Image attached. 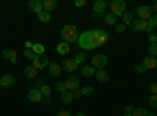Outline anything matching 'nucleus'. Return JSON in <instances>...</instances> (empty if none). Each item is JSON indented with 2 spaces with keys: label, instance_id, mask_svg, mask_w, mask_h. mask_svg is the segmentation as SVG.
I'll return each instance as SVG.
<instances>
[{
  "label": "nucleus",
  "instance_id": "obj_1",
  "mask_svg": "<svg viewBox=\"0 0 157 116\" xmlns=\"http://www.w3.org/2000/svg\"><path fill=\"white\" fill-rule=\"evenodd\" d=\"M109 43V33L102 28H94L83 32L82 35H78V47L82 50H93L96 47H101L104 44Z\"/></svg>",
  "mask_w": 157,
  "mask_h": 116
},
{
  "label": "nucleus",
  "instance_id": "obj_2",
  "mask_svg": "<svg viewBox=\"0 0 157 116\" xmlns=\"http://www.w3.org/2000/svg\"><path fill=\"white\" fill-rule=\"evenodd\" d=\"M60 33H61L63 41L68 43L69 46L78 41V32H77V27H75V25H64Z\"/></svg>",
  "mask_w": 157,
  "mask_h": 116
},
{
  "label": "nucleus",
  "instance_id": "obj_3",
  "mask_svg": "<svg viewBox=\"0 0 157 116\" xmlns=\"http://www.w3.org/2000/svg\"><path fill=\"white\" fill-rule=\"evenodd\" d=\"M112 8V14H115L116 17H120L124 14V9H126V2L124 0H112L109 3Z\"/></svg>",
  "mask_w": 157,
  "mask_h": 116
},
{
  "label": "nucleus",
  "instance_id": "obj_4",
  "mask_svg": "<svg viewBox=\"0 0 157 116\" xmlns=\"http://www.w3.org/2000/svg\"><path fill=\"white\" fill-rule=\"evenodd\" d=\"M91 66H93L96 71H102L107 66V57L104 54H96L93 57V60H91Z\"/></svg>",
  "mask_w": 157,
  "mask_h": 116
},
{
  "label": "nucleus",
  "instance_id": "obj_5",
  "mask_svg": "<svg viewBox=\"0 0 157 116\" xmlns=\"http://www.w3.org/2000/svg\"><path fill=\"white\" fill-rule=\"evenodd\" d=\"M49 58L46 57V55H36V58L33 60V64L32 66L36 69V71H39V69H44L46 66H49Z\"/></svg>",
  "mask_w": 157,
  "mask_h": 116
},
{
  "label": "nucleus",
  "instance_id": "obj_6",
  "mask_svg": "<svg viewBox=\"0 0 157 116\" xmlns=\"http://www.w3.org/2000/svg\"><path fill=\"white\" fill-rule=\"evenodd\" d=\"M135 13L140 16V19H141V21H148V19L152 16V9H151V6H148V5L138 6V8L135 9Z\"/></svg>",
  "mask_w": 157,
  "mask_h": 116
},
{
  "label": "nucleus",
  "instance_id": "obj_7",
  "mask_svg": "<svg viewBox=\"0 0 157 116\" xmlns=\"http://www.w3.org/2000/svg\"><path fill=\"white\" fill-rule=\"evenodd\" d=\"M78 86H80V79L77 75H69L66 80V89L68 91H75V89H78Z\"/></svg>",
  "mask_w": 157,
  "mask_h": 116
},
{
  "label": "nucleus",
  "instance_id": "obj_8",
  "mask_svg": "<svg viewBox=\"0 0 157 116\" xmlns=\"http://www.w3.org/2000/svg\"><path fill=\"white\" fill-rule=\"evenodd\" d=\"M0 85H2L3 88L14 86L16 85V77L13 75V74H6V75H3L2 79H0Z\"/></svg>",
  "mask_w": 157,
  "mask_h": 116
},
{
  "label": "nucleus",
  "instance_id": "obj_9",
  "mask_svg": "<svg viewBox=\"0 0 157 116\" xmlns=\"http://www.w3.org/2000/svg\"><path fill=\"white\" fill-rule=\"evenodd\" d=\"M77 66L78 64L74 61V58H66L63 61V64H61V69H64L66 72H74L77 69Z\"/></svg>",
  "mask_w": 157,
  "mask_h": 116
},
{
  "label": "nucleus",
  "instance_id": "obj_10",
  "mask_svg": "<svg viewBox=\"0 0 157 116\" xmlns=\"http://www.w3.org/2000/svg\"><path fill=\"white\" fill-rule=\"evenodd\" d=\"M29 100L30 102H41L43 100V94H41V89H38V88H32L30 91H29Z\"/></svg>",
  "mask_w": 157,
  "mask_h": 116
},
{
  "label": "nucleus",
  "instance_id": "obj_11",
  "mask_svg": "<svg viewBox=\"0 0 157 116\" xmlns=\"http://www.w3.org/2000/svg\"><path fill=\"white\" fill-rule=\"evenodd\" d=\"M2 55H3L5 60H10L13 64L17 63V54H16V50H13V49H5L3 52H2Z\"/></svg>",
  "mask_w": 157,
  "mask_h": 116
},
{
  "label": "nucleus",
  "instance_id": "obj_12",
  "mask_svg": "<svg viewBox=\"0 0 157 116\" xmlns=\"http://www.w3.org/2000/svg\"><path fill=\"white\" fill-rule=\"evenodd\" d=\"M130 28H132V32H134V33L145 32V30H146V21H141V19H138V21L132 22V25H130Z\"/></svg>",
  "mask_w": 157,
  "mask_h": 116
},
{
  "label": "nucleus",
  "instance_id": "obj_13",
  "mask_svg": "<svg viewBox=\"0 0 157 116\" xmlns=\"http://www.w3.org/2000/svg\"><path fill=\"white\" fill-rule=\"evenodd\" d=\"M29 8H30L33 13H38V14H39L41 11H44L41 0H30V2H29Z\"/></svg>",
  "mask_w": 157,
  "mask_h": 116
},
{
  "label": "nucleus",
  "instance_id": "obj_14",
  "mask_svg": "<svg viewBox=\"0 0 157 116\" xmlns=\"http://www.w3.org/2000/svg\"><path fill=\"white\" fill-rule=\"evenodd\" d=\"M143 64H145L146 69H155V68H157V58L148 55V57L143 58Z\"/></svg>",
  "mask_w": 157,
  "mask_h": 116
},
{
  "label": "nucleus",
  "instance_id": "obj_15",
  "mask_svg": "<svg viewBox=\"0 0 157 116\" xmlns=\"http://www.w3.org/2000/svg\"><path fill=\"white\" fill-rule=\"evenodd\" d=\"M82 75L85 77V79H90V77L96 75V69L91 66V64H85V66L82 68Z\"/></svg>",
  "mask_w": 157,
  "mask_h": 116
},
{
  "label": "nucleus",
  "instance_id": "obj_16",
  "mask_svg": "<svg viewBox=\"0 0 157 116\" xmlns=\"http://www.w3.org/2000/svg\"><path fill=\"white\" fill-rule=\"evenodd\" d=\"M107 2L105 0H96L94 2V5H93V11L94 13H104L105 11V8H107Z\"/></svg>",
  "mask_w": 157,
  "mask_h": 116
},
{
  "label": "nucleus",
  "instance_id": "obj_17",
  "mask_svg": "<svg viewBox=\"0 0 157 116\" xmlns=\"http://www.w3.org/2000/svg\"><path fill=\"white\" fill-rule=\"evenodd\" d=\"M43 8H44V11H47V13H54V9L57 8V0H44L43 2Z\"/></svg>",
  "mask_w": 157,
  "mask_h": 116
},
{
  "label": "nucleus",
  "instance_id": "obj_18",
  "mask_svg": "<svg viewBox=\"0 0 157 116\" xmlns=\"http://www.w3.org/2000/svg\"><path fill=\"white\" fill-rule=\"evenodd\" d=\"M157 27V14H152L148 21H146V32L152 33V30Z\"/></svg>",
  "mask_w": 157,
  "mask_h": 116
},
{
  "label": "nucleus",
  "instance_id": "obj_19",
  "mask_svg": "<svg viewBox=\"0 0 157 116\" xmlns=\"http://www.w3.org/2000/svg\"><path fill=\"white\" fill-rule=\"evenodd\" d=\"M57 52L60 54V55H66V54H69L71 52V46L68 44V43H60L58 46H57Z\"/></svg>",
  "mask_w": 157,
  "mask_h": 116
},
{
  "label": "nucleus",
  "instance_id": "obj_20",
  "mask_svg": "<svg viewBox=\"0 0 157 116\" xmlns=\"http://www.w3.org/2000/svg\"><path fill=\"white\" fill-rule=\"evenodd\" d=\"M49 72H50V75H54V77H60L61 66H58L57 63H49Z\"/></svg>",
  "mask_w": 157,
  "mask_h": 116
},
{
  "label": "nucleus",
  "instance_id": "obj_21",
  "mask_svg": "<svg viewBox=\"0 0 157 116\" xmlns=\"http://www.w3.org/2000/svg\"><path fill=\"white\" fill-rule=\"evenodd\" d=\"M96 79H98V82H101V83H107V82L110 80V75L102 69V71H96Z\"/></svg>",
  "mask_w": 157,
  "mask_h": 116
},
{
  "label": "nucleus",
  "instance_id": "obj_22",
  "mask_svg": "<svg viewBox=\"0 0 157 116\" xmlns=\"http://www.w3.org/2000/svg\"><path fill=\"white\" fill-rule=\"evenodd\" d=\"M24 75L27 77V79H36V77H38V71L33 66H27L24 69Z\"/></svg>",
  "mask_w": 157,
  "mask_h": 116
},
{
  "label": "nucleus",
  "instance_id": "obj_23",
  "mask_svg": "<svg viewBox=\"0 0 157 116\" xmlns=\"http://www.w3.org/2000/svg\"><path fill=\"white\" fill-rule=\"evenodd\" d=\"M74 100V96H72V93L71 91H64V93H61V102L63 104H71V102Z\"/></svg>",
  "mask_w": 157,
  "mask_h": 116
},
{
  "label": "nucleus",
  "instance_id": "obj_24",
  "mask_svg": "<svg viewBox=\"0 0 157 116\" xmlns=\"http://www.w3.org/2000/svg\"><path fill=\"white\" fill-rule=\"evenodd\" d=\"M121 22L126 25V27H127V25H132V13H124V14L121 16Z\"/></svg>",
  "mask_w": 157,
  "mask_h": 116
},
{
  "label": "nucleus",
  "instance_id": "obj_25",
  "mask_svg": "<svg viewBox=\"0 0 157 116\" xmlns=\"http://www.w3.org/2000/svg\"><path fill=\"white\" fill-rule=\"evenodd\" d=\"M38 19L41 21V22H49L52 19V14H50V13H47V11H41L38 14Z\"/></svg>",
  "mask_w": 157,
  "mask_h": 116
},
{
  "label": "nucleus",
  "instance_id": "obj_26",
  "mask_svg": "<svg viewBox=\"0 0 157 116\" xmlns=\"http://www.w3.org/2000/svg\"><path fill=\"white\" fill-rule=\"evenodd\" d=\"M104 19H105V22L109 24V25H116L118 22H116V16L115 14H112V13H109V14H105V16H104Z\"/></svg>",
  "mask_w": 157,
  "mask_h": 116
},
{
  "label": "nucleus",
  "instance_id": "obj_27",
  "mask_svg": "<svg viewBox=\"0 0 157 116\" xmlns=\"http://www.w3.org/2000/svg\"><path fill=\"white\" fill-rule=\"evenodd\" d=\"M33 52L36 54V55H44V46L43 44H33Z\"/></svg>",
  "mask_w": 157,
  "mask_h": 116
},
{
  "label": "nucleus",
  "instance_id": "obj_28",
  "mask_svg": "<svg viewBox=\"0 0 157 116\" xmlns=\"http://www.w3.org/2000/svg\"><path fill=\"white\" fill-rule=\"evenodd\" d=\"M132 116H148V110H146V108H143V107L135 108L134 113H132Z\"/></svg>",
  "mask_w": 157,
  "mask_h": 116
},
{
  "label": "nucleus",
  "instance_id": "obj_29",
  "mask_svg": "<svg viewBox=\"0 0 157 116\" xmlns=\"http://www.w3.org/2000/svg\"><path fill=\"white\" fill-rule=\"evenodd\" d=\"M82 96H90V94H93V91H94V88L91 86V85H86V86H83L82 89Z\"/></svg>",
  "mask_w": 157,
  "mask_h": 116
},
{
  "label": "nucleus",
  "instance_id": "obj_30",
  "mask_svg": "<svg viewBox=\"0 0 157 116\" xmlns=\"http://www.w3.org/2000/svg\"><path fill=\"white\" fill-rule=\"evenodd\" d=\"M85 60H86V55H85L83 52H77L75 57H74V61H75L77 64H78V63H83Z\"/></svg>",
  "mask_w": 157,
  "mask_h": 116
},
{
  "label": "nucleus",
  "instance_id": "obj_31",
  "mask_svg": "<svg viewBox=\"0 0 157 116\" xmlns=\"http://www.w3.org/2000/svg\"><path fill=\"white\" fill-rule=\"evenodd\" d=\"M41 94H43V97H47V96H52V89H50V86H47V85H44V86H41Z\"/></svg>",
  "mask_w": 157,
  "mask_h": 116
},
{
  "label": "nucleus",
  "instance_id": "obj_32",
  "mask_svg": "<svg viewBox=\"0 0 157 116\" xmlns=\"http://www.w3.org/2000/svg\"><path fill=\"white\" fill-rule=\"evenodd\" d=\"M55 89H58L60 93L68 91V89H66V82H58V83H55Z\"/></svg>",
  "mask_w": 157,
  "mask_h": 116
},
{
  "label": "nucleus",
  "instance_id": "obj_33",
  "mask_svg": "<svg viewBox=\"0 0 157 116\" xmlns=\"http://www.w3.org/2000/svg\"><path fill=\"white\" fill-rule=\"evenodd\" d=\"M24 57H25V58H29V60H32V61H33V60L36 58V54L33 52V50H29V49H27V50H24Z\"/></svg>",
  "mask_w": 157,
  "mask_h": 116
},
{
  "label": "nucleus",
  "instance_id": "obj_34",
  "mask_svg": "<svg viewBox=\"0 0 157 116\" xmlns=\"http://www.w3.org/2000/svg\"><path fill=\"white\" fill-rule=\"evenodd\" d=\"M148 102H149V105L152 108H157V94H151L149 99H148Z\"/></svg>",
  "mask_w": 157,
  "mask_h": 116
},
{
  "label": "nucleus",
  "instance_id": "obj_35",
  "mask_svg": "<svg viewBox=\"0 0 157 116\" xmlns=\"http://www.w3.org/2000/svg\"><path fill=\"white\" fill-rule=\"evenodd\" d=\"M126 28H127V27H126L123 22H120V24H116V25H115V32H116V33H124Z\"/></svg>",
  "mask_w": 157,
  "mask_h": 116
},
{
  "label": "nucleus",
  "instance_id": "obj_36",
  "mask_svg": "<svg viewBox=\"0 0 157 116\" xmlns=\"http://www.w3.org/2000/svg\"><path fill=\"white\" fill-rule=\"evenodd\" d=\"M148 50H149V55L155 58V57H157V43H154V44H151Z\"/></svg>",
  "mask_w": 157,
  "mask_h": 116
},
{
  "label": "nucleus",
  "instance_id": "obj_37",
  "mask_svg": "<svg viewBox=\"0 0 157 116\" xmlns=\"http://www.w3.org/2000/svg\"><path fill=\"white\" fill-rule=\"evenodd\" d=\"M148 69L145 68V64H143V63H140V64H137V66H135V72H138V74H145Z\"/></svg>",
  "mask_w": 157,
  "mask_h": 116
},
{
  "label": "nucleus",
  "instance_id": "obj_38",
  "mask_svg": "<svg viewBox=\"0 0 157 116\" xmlns=\"http://www.w3.org/2000/svg\"><path fill=\"white\" fill-rule=\"evenodd\" d=\"M74 5H75L77 8H80V6H85V5H86V0H75V2H74Z\"/></svg>",
  "mask_w": 157,
  "mask_h": 116
},
{
  "label": "nucleus",
  "instance_id": "obj_39",
  "mask_svg": "<svg viewBox=\"0 0 157 116\" xmlns=\"http://www.w3.org/2000/svg\"><path fill=\"white\" fill-rule=\"evenodd\" d=\"M148 39H149V43H151V44H154V43H157V35H154V33H151V35L148 36Z\"/></svg>",
  "mask_w": 157,
  "mask_h": 116
},
{
  "label": "nucleus",
  "instance_id": "obj_40",
  "mask_svg": "<svg viewBox=\"0 0 157 116\" xmlns=\"http://www.w3.org/2000/svg\"><path fill=\"white\" fill-rule=\"evenodd\" d=\"M46 85V79H44V77H43V79H38V82H36V88L38 86H44Z\"/></svg>",
  "mask_w": 157,
  "mask_h": 116
},
{
  "label": "nucleus",
  "instance_id": "obj_41",
  "mask_svg": "<svg viewBox=\"0 0 157 116\" xmlns=\"http://www.w3.org/2000/svg\"><path fill=\"white\" fill-rule=\"evenodd\" d=\"M149 89H151V93H152V94H157V83H151Z\"/></svg>",
  "mask_w": 157,
  "mask_h": 116
},
{
  "label": "nucleus",
  "instance_id": "obj_42",
  "mask_svg": "<svg viewBox=\"0 0 157 116\" xmlns=\"http://www.w3.org/2000/svg\"><path fill=\"white\" fill-rule=\"evenodd\" d=\"M57 116H71V113L66 111V110H60V111L57 113Z\"/></svg>",
  "mask_w": 157,
  "mask_h": 116
},
{
  "label": "nucleus",
  "instance_id": "obj_43",
  "mask_svg": "<svg viewBox=\"0 0 157 116\" xmlns=\"http://www.w3.org/2000/svg\"><path fill=\"white\" fill-rule=\"evenodd\" d=\"M72 96H74V99H78L82 96V91H80V89H75V91H72Z\"/></svg>",
  "mask_w": 157,
  "mask_h": 116
},
{
  "label": "nucleus",
  "instance_id": "obj_44",
  "mask_svg": "<svg viewBox=\"0 0 157 116\" xmlns=\"http://www.w3.org/2000/svg\"><path fill=\"white\" fill-rule=\"evenodd\" d=\"M50 100H52V96H47V97H43V100H41V102L47 105V104H50Z\"/></svg>",
  "mask_w": 157,
  "mask_h": 116
},
{
  "label": "nucleus",
  "instance_id": "obj_45",
  "mask_svg": "<svg viewBox=\"0 0 157 116\" xmlns=\"http://www.w3.org/2000/svg\"><path fill=\"white\" fill-rule=\"evenodd\" d=\"M134 110H135V108H134L132 105H127V107H126V111H127L129 114H132V113H134Z\"/></svg>",
  "mask_w": 157,
  "mask_h": 116
},
{
  "label": "nucleus",
  "instance_id": "obj_46",
  "mask_svg": "<svg viewBox=\"0 0 157 116\" xmlns=\"http://www.w3.org/2000/svg\"><path fill=\"white\" fill-rule=\"evenodd\" d=\"M25 47H27L29 50H32L33 49V43L32 41H25Z\"/></svg>",
  "mask_w": 157,
  "mask_h": 116
},
{
  "label": "nucleus",
  "instance_id": "obj_47",
  "mask_svg": "<svg viewBox=\"0 0 157 116\" xmlns=\"http://www.w3.org/2000/svg\"><path fill=\"white\" fill-rule=\"evenodd\" d=\"M151 9H152V13H155V14H157V2H155V3L151 6Z\"/></svg>",
  "mask_w": 157,
  "mask_h": 116
},
{
  "label": "nucleus",
  "instance_id": "obj_48",
  "mask_svg": "<svg viewBox=\"0 0 157 116\" xmlns=\"http://www.w3.org/2000/svg\"><path fill=\"white\" fill-rule=\"evenodd\" d=\"M75 116H86V114H85V113H77Z\"/></svg>",
  "mask_w": 157,
  "mask_h": 116
},
{
  "label": "nucleus",
  "instance_id": "obj_49",
  "mask_svg": "<svg viewBox=\"0 0 157 116\" xmlns=\"http://www.w3.org/2000/svg\"><path fill=\"white\" fill-rule=\"evenodd\" d=\"M148 116H155V113H148Z\"/></svg>",
  "mask_w": 157,
  "mask_h": 116
},
{
  "label": "nucleus",
  "instance_id": "obj_50",
  "mask_svg": "<svg viewBox=\"0 0 157 116\" xmlns=\"http://www.w3.org/2000/svg\"><path fill=\"white\" fill-rule=\"evenodd\" d=\"M123 116H132V114H129V113H126V114H123Z\"/></svg>",
  "mask_w": 157,
  "mask_h": 116
},
{
  "label": "nucleus",
  "instance_id": "obj_51",
  "mask_svg": "<svg viewBox=\"0 0 157 116\" xmlns=\"http://www.w3.org/2000/svg\"><path fill=\"white\" fill-rule=\"evenodd\" d=\"M0 86H2V85H0Z\"/></svg>",
  "mask_w": 157,
  "mask_h": 116
}]
</instances>
